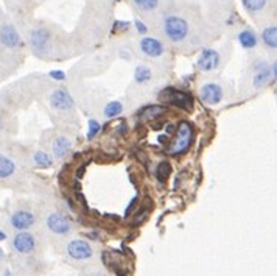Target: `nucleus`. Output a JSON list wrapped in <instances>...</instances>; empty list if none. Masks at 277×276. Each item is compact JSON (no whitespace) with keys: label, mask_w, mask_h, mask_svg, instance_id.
<instances>
[{"label":"nucleus","mask_w":277,"mask_h":276,"mask_svg":"<svg viewBox=\"0 0 277 276\" xmlns=\"http://www.w3.org/2000/svg\"><path fill=\"white\" fill-rule=\"evenodd\" d=\"M272 81L271 64L265 60H255L251 66V87L254 90H263Z\"/></svg>","instance_id":"obj_1"},{"label":"nucleus","mask_w":277,"mask_h":276,"mask_svg":"<svg viewBox=\"0 0 277 276\" xmlns=\"http://www.w3.org/2000/svg\"><path fill=\"white\" fill-rule=\"evenodd\" d=\"M163 33L172 42H182L189 36V22L181 16H169L163 22Z\"/></svg>","instance_id":"obj_2"},{"label":"nucleus","mask_w":277,"mask_h":276,"mask_svg":"<svg viewBox=\"0 0 277 276\" xmlns=\"http://www.w3.org/2000/svg\"><path fill=\"white\" fill-rule=\"evenodd\" d=\"M193 141V130H192V125L187 122H181L178 126V131L176 136L172 142V145L169 147V153L170 155H182L186 153Z\"/></svg>","instance_id":"obj_3"},{"label":"nucleus","mask_w":277,"mask_h":276,"mask_svg":"<svg viewBox=\"0 0 277 276\" xmlns=\"http://www.w3.org/2000/svg\"><path fill=\"white\" fill-rule=\"evenodd\" d=\"M199 99L209 106L219 105L225 100V87L219 83H206L199 89Z\"/></svg>","instance_id":"obj_4"},{"label":"nucleus","mask_w":277,"mask_h":276,"mask_svg":"<svg viewBox=\"0 0 277 276\" xmlns=\"http://www.w3.org/2000/svg\"><path fill=\"white\" fill-rule=\"evenodd\" d=\"M67 254L73 261H87L92 259V256H94V248H92L89 242L83 241V239H75V241L69 242Z\"/></svg>","instance_id":"obj_5"},{"label":"nucleus","mask_w":277,"mask_h":276,"mask_svg":"<svg viewBox=\"0 0 277 276\" xmlns=\"http://www.w3.org/2000/svg\"><path fill=\"white\" fill-rule=\"evenodd\" d=\"M47 228L57 236H67L72 231V222L67 215L61 212H51L47 217Z\"/></svg>","instance_id":"obj_6"},{"label":"nucleus","mask_w":277,"mask_h":276,"mask_svg":"<svg viewBox=\"0 0 277 276\" xmlns=\"http://www.w3.org/2000/svg\"><path fill=\"white\" fill-rule=\"evenodd\" d=\"M196 66L201 72H215L221 66V55L218 50L204 49L198 57Z\"/></svg>","instance_id":"obj_7"},{"label":"nucleus","mask_w":277,"mask_h":276,"mask_svg":"<svg viewBox=\"0 0 277 276\" xmlns=\"http://www.w3.org/2000/svg\"><path fill=\"white\" fill-rule=\"evenodd\" d=\"M160 99L170 102L172 105L182 108V109H190L192 108V97L182 90H178L175 87H169L160 92Z\"/></svg>","instance_id":"obj_8"},{"label":"nucleus","mask_w":277,"mask_h":276,"mask_svg":"<svg viewBox=\"0 0 277 276\" xmlns=\"http://www.w3.org/2000/svg\"><path fill=\"white\" fill-rule=\"evenodd\" d=\"M13 248L19 254H30L36 248V239L27 231H19L13 239Z\"/></svg>","instance_id":"obj_9"},{"label":"nucleus","mask_w":277,"mask_h":276,"mask_svg":"<svg viewBox=\"0 0 277 276\" xmlns=\"http://www.w3.org/2000/svg\"><path fill=\"white\" fill-rule=\"evenodd\" d=\"M36 222V217L33 212L27 211V209H19V211H16L13 215H11V220H10V223L14 229L17 231H27L30 229Z\"/></svg>","instance_id":"obj_10"},{"label":"nucleus","mask_w":277,"mask_h":276,"mask_svg":"<svg viewBox=\"0 0 277 276\" xmlns=\"http://www.w3.org/2000/svg\"><path fill=\"white\" fill-rule=\"evenodd\" d=\"M50 33L45 28H34L30 33V44L33 47V50L44 53L50 49Z\"/></svg>","instance_id":"obj_11"},{"label":"nucleus","mask_w":277,"mask_h":276,"mask_svg":"<svg viewBox=\"0 0 277 276\" xmlns=\"http://www.w3.org/2000/svg\"><path fill=\"white\" fill-rule=\"evenodd\" d=\"M140 52L148 58H159L163 55L165 47L159 39L151 38V36H145L140 41Z\"/></svg>","instance_id":"obj_12"},{"label":"nucleus","mask_w":277,"mask_h":276,"mask_svg":"<svg viewBox=\"0 0 277 276\" xmlns=\"http://www.w3.org/2000/svg\"><path fill=\"white\" fill-rule=\"evenodd\" d=\"M50 105L58 111H70L73 108V99L66 89H57L50 96Z\"/></svg>","instance_id":"obj_13"},{"label":"nucleus","mask_w":277,"mask_h":276,"mask_svg":"<svg viewBox=\"0 0 277 276\" xmlns=\"http://www.w3.org/2000/svg\"><path fill=\"white\" fill-rule=\"evenodd\" d=\"M0 44L7 49L21 47V36L13 25H4L0 28Z\"/></svg>","instance_id":"obj_14"},{"label":"nucleus","mask_w":277,"mask_h":276,"mask_svg":"<svg viewBox=\"0 0 277 276\" xmlns=\"http://www.w3.org/2000/svg\"><path fill=\"white\" fill-rule=\"evenodd\" d=\"M260 41L268 52H277V24L266 25L262 30Z\"/></svg>","instance_id":"obj_15"},{"label":"nucleus","mask_w":277,"mask_h":276,"mask_svg":"<svg viewBox=\"0 0 277 276\" xmlns=\"http://www.w3.org/2000/svg\"><path fill=\"white\" fill-rule=\"evenodd\" d=\"M258 34L251 30V28H243V30H240L238 34H237V41L238 44L242 45L245 50H254L257 45H258Z\"/></svg>","instance_id":"obj_16"},{"label":"nucleus","mask_w":277,"mask_h":276,"mask_svg":"<svg viewBox=\"0 0 277 276\" xmlns=\"http://www.w3.org/2000/svg\"><path fill=\"white\" fill-rule=\"evenodd\" d=\"M72 150V142L66 136H58L51 144V153L57 159H64Z\"/></svg>","instance_id":"obj_17"},{"label":"nucleus","mask_w":277,"mask_h":276,"mask_svg":"<svg viewBox=\"0 0 277 276\" xmlns=\"http://www.w3.org/2000/svg\"><path fill=\"white\" fill-rule=\"evenodd\" d=\"M269 0H242V5L249 14H260L266 10Z\"/></svg>","instance_id":"obj_18"},{"label":"nucleus","mask_w":277,"mask_h":276,"mask_svg":"<svg viewBox=\"0 0 277 276\" xmlns=\"http://www.w3.org/2000/svg\"><path fill=\"white\" fill-rule=\"evenodd\" d=\"M16 172V164L13 159L0 155V179H7L10 176H13Z\"/></svg>","instance_id":"obj_19"},{"label":"nucleus","mask_w":277,"mask_h":276,"mask_svg":"<svg viewBox=\"0 0 277 276\" xmlns=\"http://www.w3.org/2000/svg\"><path fill=\"white\" fill-rule=\"evenodd\" d=\"M153 78V70L148 66H137L134 70V80L137 84H146Z\"/></svg>","instance_id":"obj_20"},{"label":"nucleus","mask_w":277,"mask_h":276,"mask_svg":"<svg viewBox=\"0 0 277 276\" xmlns=\"http://www.w3.org/2000/svg\"><path fill=\"white\" fill-rule=\"evenodd\" d=\"M123 113V103L119 102V100H114V102H109L104 109H103V116L106 119H114L117 116H120Z\"/></svg>","instance_id":"obj_21"},{"label":"nucleus","mask_w":277,"mask_h":276,"mask_svg":"<svg viewBox=\"0 0 277 276\" xmlns=\"http://www.w3.org/2000/svg\"><path fill=\"white\" fill-rule=\"evenodd\" d=\"M33 162H34L36 167H39V169H48V167H51V164H53L51 156H50L48 153L42 152V150L34 152V155H33Z\"/></svg>","instance_id":"obj_22"},{"label":"nucleus","mask_w":277,"mask_h":276,"mask_svg":"<svg viewBox=\"0 0 277 276\" xmlns=\"http://www.w3.org/2000/svg\"><path fill=\"white\" fill-rule=\"evenodd\" d=\"M163 113H165V108H162V106H150V108L143 109L140 113V117L143 120H153V119L162 116Z\"/></svg>","instance_id":"obj_23"},{"label":"nucleus","mask_w":277,"mask_h":276,"mask_svg":"<svg viewBox=\"0 0 277 276\" xmlns=\"http://www.w3.org/2000/svg\"><path fill=\"white\" fill-rule=\"evenodd\" d=\"M134 4L139 10L150 13V11H154L157 8L159 0H134Z\"/></svg>","instance_id":"obj_24"},{"label":"nucleus","mask_w":277,"mask_h":276,"mask_svg":"<svg viewBox=\"0 0 277 276\" xmlns=\"http://www.w3.org/2000/svg\"><path fill=\"white\" fill-rule=\"evenodd\" d=\"M100 130H101L100 122L95 120V119H90L89 125H87V139H94L100 133Z\"/></svg>","instance_id":"obj_25"},{"label":"nucleus","mask_w":277,"mask_h":276,"mask_svg":"<svg viewBox=\"0 0 277 276\" xmlns=\"http://www.w3.org/2000/svg\"><path fill=\"white\" fill-rule=\"evenodd\" d=\"M169 173H170V165H169V162H167V161L160 162V164H159V169H157L159 178H160V179H165Z\"/></svg>","instance_id":"obj_26"},{"label":"nucleus","mask_w":277,"mask_h":276,"mask_svg":"<svg viewBox=\"0 0 277 276\" xmlns=\"http://www.w3.org/2000/svg\"><path fill=\"white\" fill-rule=\"evenodd\" d=\"M50 77L54 78V80H64L66 78L64 72H61V70H53V72H50Z\"/></svg>","instance_id":"obj_27"},{"label":"nucleus","mask_w":277,"mask_h":276,"mask_svg":"<svg viewBox=\"0 0 277 276\" xmlns=\"http://www.w3.org/2000/svg\"><path fill=\"white\" fill-rule=\"evenodd\" d=\"M271 72H272V81L277 83V58L271 63Z\"/></svg>","instance_id":"obj_28"},{"label":"nucleus","mask_w":277,"mask_h":276,"mask_svg":"<svg viewBox=\"0 0 277 276\" xmlns=\"http://www.w3.org/2000/svg\"><path fill=\"white\" fill-rule=\"evenodd\" d=\"M136 28H137V31H140V33H145V31H146L145 24H143V22H140V21H137V22H136Z\"/></svg>","instance_id":"obj_29"},{"label":"nucleus","mask_w":277,"mask_h":276,"mask_svg":"<svg viewBox=\"0 0 277 276\" xmlns=\"http://www.w3.org/2000/svg\"><path fill=\"white\" fill-rule=\"evenodd\" d=\"M5 239H7V234L4 231H0V241H5Z\"/></svg>","instance_id":"obj_30"},{"label":"nucleus","mask_w":277,"mask_h":276,"mask_svg":"<svg viewBox=\"0 0 277 276\" xmlns=\"http://www.w3.org/2000/svg\"><path fill=\"white\" fill-rule=\"evenodd\" d=\"M86 276H104L103 273H90V274H86Z\"/></svg>","instance_id":"obj_31"},{"label":"nucleus","mask_w":277,"mask_h":276,"mask_svg":"<svg viewBox=\"0 0 277 276\" xmlns=\"http://www.w3.org/2000/svg\"><path fill=\"white\" fill-rule=\"evenodd\" d=\"M4 257H5V254H4V250H2V248H0V261H2V259H4Z\"/></svg>","instance_id":"obj_32"}]
</instances>
